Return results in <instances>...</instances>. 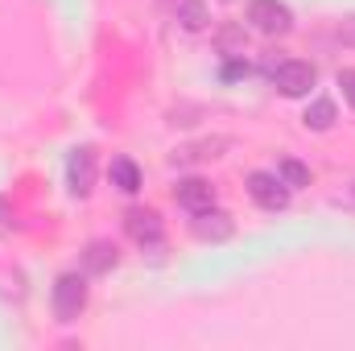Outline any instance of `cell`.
Masks as SVG:
<instances>
[{
  "mask_svg": "<svg viewBox=\"0 0 355 351\" xmlns=\"http://www.w3.org/2000/svg\"><path fill=\"white\" fill-rule=\"evenodd\" d=\"M265 75H268V83L281 91V95H289V99L310 95V87L318 83V71L310 62H302V58H268Z\"/></svg>",
  "mask_w": 355,
  "mask_h": 351,
  "instance_id": "1",
  "label": "cell"
},
{
  "mask_svg": "<svg viewBox=\"0 0 355 351\" xmlns=\"http://www.w3.org/2000/svg\"><path fill=\"white\" fill-rule=\"evenodd\" d=\"M87 306V281L79 273H62L54 281V318L58 323H75Z\"/></svg>",
  "mask_w": 355,
  "mask_h": 351,
  "instance_id": "2",
  "label": "cell"
},
{
  "mask_svg": "<svg viewBox=\"0 0 355 351\" xmlns=\"http://www.w3.org/2000/svg\"><path fill=\"white\" fill-rule=\"evenodd\" d=\"M248 21L252 29H261L265 37H285L293 29V12L285 0H252L248 4Z\"/></svg>",
  "mask_w": 355,
  "mask_h": 351,
  "instance_id": "3",
  "label": "cell"
},
{
  "mask_svg": "<svg viewBox=\"0 0 355 351\" xmlns=\"http://www.w3.org/2000/svg\"><path fill=\"white\" fill-rule=\"evenodd\" d=\"M248 194L261 211H285L289 207V186L281 182V174H268V170L248 174Z\"/></svg>",
  "mask_w": 355,
  "mask_h": 351,
  "instance_id": "4",
  "label": "cell"
},
{
  "mask_svg": "<svg viewBox=\"0 0 355 351\" xmlns=\"http://www.w3.org/2000/svg\"><path fill=\"white\" fill-rule=\"evenodd\" d=\"M124 228H128V236H132L141 248H162V244H166V228H162V215H157L153 207H132V211L124 215Z\"/></svg>",
  "mask_w": 355,
  "mask_h": 351,
  "instance_id": "5",
  "label": "cell"
},
{
  "mask_svg": "<svg viewBox=\"0 0 355 351\" xmlns=\"http://www.w3.org/2000/svg\"><path fill=\"white\" fill-rule=\"evenodd\" d=\"M190 232H194L202 244H223V240H232L236 223H232V215H223V211L207 207V211H194V219H190Z\"/></svg>",
  "mask_w": 355,
  "mask_h": 351,
  "instance_id": "6",
  "label": "cell"
},
{
  "mask_svg": "<svg viewBox=\"0 0 355 351\" xmlns=\"http://www.w3.org/2000/svg\"><path fill=\"white\" fill-rule=\"evenodd\" d=\"M91 182H95V149H87V145L71 149V157H67V186H71V194L87 198Z\"/></svg>",
  "mask_w": 355,
  "mask_h": 351,
  "instance_id": "7",
  "label": "cell"
},
{
  "mask_svg": "<svg viewBox=\"0 0 355 351\" xmlns=\"http://www.w3.org/2000/svg\"><path fill=\"white\" fill-rule=\"evenodd\" d=\"M174 198L194 215V211H207V207H215V186L207 182V178H182L174 186Z\"/></svg>",
  "mask_w": 355,
  "mask_h": 351,
  "instance_id": "8",
  "label": "cell"
},
{
  "mask_svg": "<svg viewBox=\"0 0 355 351\" xmlns=\"http://www.w3.org/2000/svg\"><path fill=\"white\" fill-rule=\"evenodd\" d=\"M302 124H306V128H314V132H331V128H335V99H327V95L310 99V103H306Z\"/></svg>",
  "mask_w": 355,
  "mask_h": 351,
  "instance_id": "9",
  "label": "cell"
},
{
  "mask_svg": "<svg viewBox=\"0 0 355 351\" xmlns=\"http://www.w3.org/2000/svg\"><path fill=\"white\" fill-rule=\"evenodd\" d=\"M178 25H182L186 33H202V29L211 25L207 0H178Z\"/></svg>",
  "mask_w": 355,
  "mask_h": 351,
  "instance_id": "10",
  "label": "cell"
},
{
  "mask_svg": "<svg viewBox=\"0 0 355 351\" xmlns=\"http://www.w3.org/2000/svg\"><path fill=\"white\" fill-rule=\"evenodd\" d=\"M107 178H112V186H116V190H124V194H137V190H141V170H137V162H132V157H112Z\"/></svg>",
  "mask_w": 355,
  "mask_h": 351,
  "instance_id": "11",
  "label": "cell"
},
{
  "mask_svg": "<svg viewBox=\"0 0 355 351\" xmlns=\"http://www.w3.org/2000/svg\"><path fill=\"white\" fill-rule=\"evenodd\" d=\"M277 174H281V182H285L289 190L310 186V166H302L297 157H281V162H277Z\"/></svg>",
  "mask_w": 355,
  "mask_h": 351,
  "instance_id": "12",
  "label": "cell"
},
{
  "mask_svg": "<svg viewBox=\"0 0 355 351\" xmlns=\"http://www.w3.org/2000/svg\"><path fill=\"white\" fill-rule=\"evenodd\" d=\"M112 264H116V248L103 244V240H95V244L87 248V268L91 273H107Z\"/></svg>",
  "mask_w": 355,
  "mask_h": 351,
  "instance_id": "13",
  "label": "cell"
},
{
  "mask_svg": "<svg viewBox=\"0 0 355 351\" xmlns=\"http://www.w3.org/2000/svg\"><path fill=\"white\" fill-rule=\"evenodd\" d=\"M335 37H339L343 46H355V12H352V17H339V25H335Z\"/></svg>",
  "mask_w": 355,
  "mask_h": 351,
  "instance_id": "14",
  "label": "cell"
},
{
  "mask_svg": "<svg viewBox=\"0 0 355 351\" xmlns=\"http://www.w3.org/2000/svg\"><path fill=\"white\" fill-rule=\"evenodd\" d=\"M339 87H343V95L352 99V108H355V67H343L339 71Z\"/></svg>",
  "mask_w": 355,
  "mask_h": 351,
  "instance_id": "15",
  "label": "cell"
},
{
  "mask_svg": "<svg viewBox=\"0 0 355 351\" xmlns=\"http://www.w3.org/2000/svg\"><path fill=\"white\" fill-rule=\"evenodd\" d=\"M240 75H248L244 62H227V67H223V79H240Z\"/></svg>",
  "mask_w": 355,
  "mask_h": 351,
  "instance_id": "16",
  "label": "cell"
},
{
  "mask_svg": "<svg viewBox=\"0 0 355 351\" xmlns=\"http://www.w3.org/2000/svg\"><path fill=\"white\" fill-rule=\"evenodd\" d=\"M352 194H355V186H352Z\"/></svg>",
  "mask_w": 355,
  "mask_h": 351,
  "instance_id": "17",
  "label": "cell"
}]
</instances>
